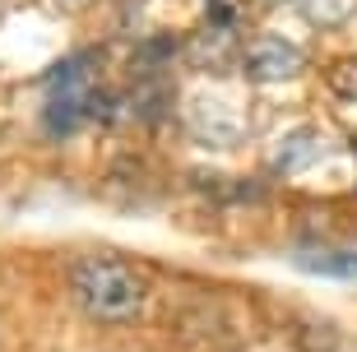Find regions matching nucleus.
<instances>
[{
  "mask_svg": "<svg viewBox=\"0 0 357 352\" xmlns=\"http://www.w3.org/2000/svg\"><path fill=\"white\" fill-rule=\"evenodd\" d=\"M70 297L93 325H139L149 311V283L130 260L79 255L70 264Z\"/></svg>",
  "mask_w": 357,
  "mask_h": 352,
  "instance_id": "1",
  "label": "nucleus"
},
{
  "mask_svg": "<svg viewBox=\"0 0 357 352\" xmlns=\"http://www.w3.org/2000/svg\"><path fill=\"white\" fill-rule=\"evenodd\" d=\"M241 61H246V75H251L255 84H288V79H297L306 70V52L297 42L278 38V33L251 42V47L241 52Z\"/></svg>",
  "mask_w": 357,
  "mask_h": 352,
  "instance_id": "2",
  "label": "nucleus"
},
{
  "mask_svg": "<svg viewBox=\"0 0 357 352\" xmlns=\"http://www.w3.org/2000/svg\"><path fill=\"white\" fill-rule=\"evenodd\" d=\"M325 153H330V148H325L320 130H311V125H297V130H288L283 139L274 144V167H278V171H302V167H316Z\"/></svg>",
  "mask_w": 357,
  "mask_h": 352,
  "instance_id": "3",
  "label": "nucleus"
},
{
  "mask_svg": "<svg viewBox=\"0 0 357 352\" xmlns=\"http://www.w3.org/2000/svg\"><path fill=\"white\" fill-rule=\"evenodd\" d=\"M306 274H320V278H348L357 283V255L353 250H325V255H297Z\"/></svg>",
  "mask_w": 357,
  "mask_h": 352,
  "instance_id": "4",
  "label": "nucleus"
},
{
  "mask_svg": "<svg viewBox=\"0 0 357 352\" xmlns=\"http://www.w3.org/2000/svg\"><path fill=\"white\" fill-rule=\"evenodd\" d=\"M297 10L316 28H334V24H348L357 14V0H297Z\"/></svg>",
  "mask_w": 357,
  "mask_h": 352,
  "instance_id": "5",
  "label": "nucleus"
},
{
  "mask_svg": "<svg viewBox=\"0 0 357 352\" xmlns=\"http://www.w3.org/2000/svg\"><path fill=\"white\" fill-rule=\"evenodd\" d=\"M330 89H334V102L357 107V61H348V66H339V70H334Z\"/></svg>",
  "mask_w": 357,
  "mask_h": 352,
  "instance_id": "6",
  "label": "nucleus"
},
{
  "mask_svg": "<svg viewBox=\"0 0 357 352\" xmlns=\"http://www.w3.org/2000/svg\"><path fill=\"white\" fill-rule=\"evenodd\" d=\"M56 5H61V10H66V14H79V10H89L93 0H56Z\"/></svg>",
  "mask_w": 357,
  "mask_h": 352,
  "instance_id": "7",
  "label": "nucleus"
}]
</instances>
